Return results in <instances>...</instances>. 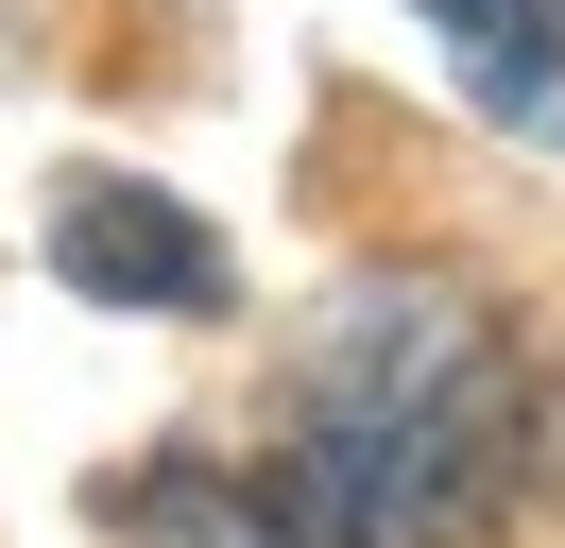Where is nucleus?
<instances>
[{"label": "nucleus", "mask_w": 565, "mask_h": 548, "mask_svg": "<svg viewBox=\"0 0 565 548\" xmlns=\"http://www.w3.org/2000/svg\"><path fill=\"white\" fill-rule=\"evenodd\" d=\"M531 479V360L462 274H360L326 292L275 445L241 463V548H480Z\"/></svg>", "instance_id": "f257e3e1"}, {"label": "nucleus", "mask_w": 565, "mask_h": 548, "mask_svg": "<svg viewBox=\"0 0 565 548\" xmlns=\"http://www.w3.org/2000/svg\"><path fill=\"white\" fill-rule=\"evenodd\" d=\"M531 479H565V377H531Z\"/></svg>", "instance_id": "20e7f679"}, {"label": "nucleus", "mask_w": 565, "mask_h": 548, "mask_svg": "<svg viewBox=\"0 0 565 548\" xmlns=\"http://www.w3.org/2000/svg\"><path fill=\"white\" fill-rule=\"evenodd\" d=\"M428 34H446L462 103L514 137H565V0H412Z\"/></svg>", "instance_id": "7ed1b4c3"}, {"label": "nucleus", "mask_w": 565, "mask_h": 548, "mask_svg": "<svg viewBox=\"0 0 565 548\" xmlns=\"http://www.w3.org/2000/svg\"><path fill=\"white\" fill-rule=\"evenodd\" d=\"M52 274L104 308H223V240L189 223L172 189H120V171H86L70 205H52Z\"/></svg>", "instance_id": "f03ea898"}]
</instances>
